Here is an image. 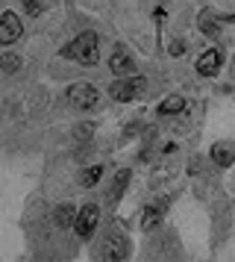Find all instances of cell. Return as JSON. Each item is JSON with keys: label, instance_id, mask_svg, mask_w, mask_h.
Instances as JSON below:
<instances>
[{"label": "cell", "instance_id": "obj_1", "mask_svg": "<svg viewBox=\"0 0 235 262\" xmlns=\"http://www.w3.org/2000/svg\"><path fill=\"white\" fill-rule=\"evenodd\" d=\"M97 45H100V41H97V33H82V36L74 38L62 53H65L68 59L80 62V65H97V59H100Z\"/></svg>", "mask_w": 235, "mask_h": 262}, {"label": "cell", "instance_id": "obj_2", "mask_svg": "<svg viewBox=\"0 0 235 262\" xmlns=\"http://www.w3.org/2000/svg\"><path fill=\"white\" fill-rule=\"evenodd\" d=\"M144 89H147V80L138 77V74H132V77H115L112 85H109V95L115 97L118 103H129V100L138 97Z\"/></svg>", "mask_w": 235, "mask_h": 262}, {"label": "cell", "instance_id": "obj_3", "mask_svg": "<svg viewBox=\"0 0 235 262\" xmlns=\"http://www.w3.org/2000/svg\"><path fill=\"white\" fill-rule=\"evenodd\" d=\"M68 103L70 109H77V112H85V109H94L97 106V89L88 83H77L68 89Z\"/></svg>", "mask_w": 235, "mask_h": 262}, {"label": "cell", "instance_id": "obj_4", "mask_svg": "<svg viewBox=\"0 0 235 262\" xmlns=\"http://www.w3.org/2000/svg\"><path fill=\"white\" fill-rule=\"evenodd\" d=\"M218 21H223V24H235V15H221V12H215V9H203L197 18V24H200V33L203 36H221V24Z\"/></svg>", "mask_w": 235, "mask_h": 262}, {"label": "cell", "instance_id": "obj_5", "mask_svg": "<svg viewBox=\"0 0 235 262\" xmlns=\"http://www.w3.org/2000/svg\"><path fill=\"white\" fill-rule=\"evenodd\" d=\"M97 221H100V209L88 203V206H82L80 212H77V221H74V230L80 233L82 238L94 236V230H97Z\"/></svg>", "mask_w": 235, "mask_h": 262}, {"label": "cell", "instance_id": "obj_6", "mask_svg": "<svg viewBox=\"0 0 235 262\" xmlns=\"http://www.w3.org/2000/svg\"><path fill=\"white\" fill-rule=\"evenodd\" d=\"M109 71L115 74V77H132L135 62H132V56H129V50L124 48V45H118V48H115L112 59H109Z\"/></svg>", "mask_w": 235, "mask_h": 262}, {"label": "cell", "instance_id": "obj_7", "mask_svg": "<svg viewBox=\"0 0 235 262\" xmlns=\"http://www.w3.org/2000/svg\"><path fill=\"white\" fill-rule=\"evenodd\" d=\"M24 33V24L21 18L15 12H3V18H0V45H12V41H18Z\"/></svg>", "mask_w": 235, "mask_h": 262}, {"label": "cell", "instance_id": "obj_8", "mask_svg": "<svg viewBox=\"0 0 235 262\" xmlns=\"http://www.w3.org/2000/svg\"><path fill=\"white\" fill-rule=\"evenodd\" d=\"M168 198H159V201H153L147 209H144V218H141V230H153V227L159 224L165 218V212H168Z\"/></svg>", "mask_w": 235, "mask_h": 262}, {"label": "cell", "instance_id": "obj_9", "mask_svg": "<svg viewBox=\"0 0 235 262\" xmlns=\"http://www.w3.org/2000/svg\"><path fill=\"white\" fill-rule=\"evenodd\" d=\"M212 162L221 168L235 165V142H215L212 144Z\"/></svg>", "mask_w": 235, "mask_h": 262}, {"label": "cell", "instance_id": "obj_10", "mask_svg": "<svg viewBox=\"0 0 235 262\" xmlns=\"http://www.w3.org/2000/svg\"><path fill=\"white\" fill-rule=\"evenodd\" d=\"M100 253H103L106 259H124V256L129 253V248H127V242H124L121 233H118V236L115 233H109V238H106V245H103Z\"/></svg>", "mask_w": 235, "mask_h": 262}, {"label": "cell", "instance_id": "obj_11", "mask_svg": "<svg viewBox=\"0 0 235 262\" xmlns=\"http://www.w3.org/2000/svg\"><path fill=\"white\" fill-rule=\"evenodd\" d=\"M218 65H221V50L218 48H209L203 56L197 59V71L203 74V77H212V74L218 71Z\"/></svg>", "mask_w": 235, "mask_h": 262}, {"label": "cell", "instance_id": "obj_12", "mask_svg": "<svg viewBox=\"0 0 235 262\" xmlns=\"http://www.w3.org/2000/svg\"><path fill=\"white\" fill-rule=\"evenodd\" d=\"M182 109H185V97L171 95V97H165L162 103H159V115H176V112H182Z\"/></svg>", "mask_w": 235, "mask_h": 262}, {"label": "cell", "instance_id": "obj_13", "mask_svg": "<svg viewBox=\"0 0 235 262\" xmlns=\"http://www.w3.org/2000/svg\"><path fill=\"white\" fill-rule=\"evenodd\" d=\"M127 183H129V171H118L115 180H112V191H109V201L118 203L124 198V191H127Z\"/></svg>", "mask_w": 235, "mask_h": 262}, {"label": "cell", "instance_id": "obj_14", "mask_svg": "<svg viewBox=\"0 0 235 262\" xmlns=\"http://www.w3.org/2000/svg\"><path fill=\"white\" fill-rule=\"evenodd\" d=\"M77 221V209H74V203H59L56 206V224L59 227H70Z\"/></svg>", "mask_w": 235, "mask_h": 262}, {"label": "cell", "instance_id": "obj_15", "mask_svg": "<svg viewBox=\"0 0 235 262\" xmlns=\"http://www.w3.org/2000/svg\"><path fill=\"white\" fill-rule=\"evenodd\" d=\"M100 177H103V165H91V168H85V171L80 174V183L85 186V189H91V186L100 183Z\"/></svg>", "mask_w": 235, "mask_h": 262}, {"label": "cell", "instance_id": "obj_16", "mask_svg": "<svg viewBox=\"0 0 235 262\" xmlns=\"http://www.w3.org/2000/svg\"><path fill=\"white\" fill-rule=\"evenodd\" d=\"M21 65H24L21 56H15V53H3L0 56V71H6V74H15Z\"/></svg>", "mask_w": 235, "mask_h": 262}, {"label": "cell", "instance_id": "obj_17", "mask_svg": "<svg viewBox=\"0 0 235 262\" xmlns=\"http://www.w3.org/2000/svg\"><path fill=\"white\" fill-rule=\"evenodd\" d=\"M94 133V124L91 121H88V124H80V127H77V130H74V136H77V139H80V142H85V139H88V136H91Z\"/></svg>", "mask_w": 235, "mask_h": 262}, {"label": "cell", "instance_id": "obj_18", "mask_svg": "<svg viewBox=\"0 0 235 262\" xmlns=\"http://www.w3.org/2000/svg\"><path fill=\"white\" fill-rule=\"evenodd\" d=\"M168 53H171V56H182V53H185V41H182V38H174L171 48H168Z\"/></svg>", "mask_w": 235, "mask_h": 262}, {"label": "cell", "instance_id": "obj_19", "mask_svg": "<svg viewBox=\"0 0 235 262\" xmlns=\"http://www.w3.org/2000/svg\"><path fill=\"white\" fill-rule=\"evenodd\" d=\"M24 9H27V15H41L44 6H41L38 0H24Z\"/></svg>", "mask_w": 235, "mask_h": 262}]
</instances>
